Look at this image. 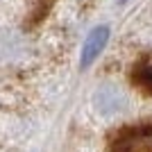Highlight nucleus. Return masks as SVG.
<instances>
[{
    "instance_id": "nucleus-1",
    "label": "nucleus",
    "mask_w": 152,
    "mask_h": 152,
    "mask_svg": "<svg viewBox=\"0 0 152 152\" xmlns=\"http://www.w3.org/2000/svg\"><path fill=\"white\" fill-rule=\"evenodd\" d=\"M107 39H109V27L107 25L95 27L89 37H86L84 48H82V68H86V66H91V64L95 61V57H98L102 52V48L107 45Z\"/></svg>"
}]
</instances>
